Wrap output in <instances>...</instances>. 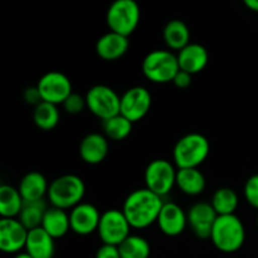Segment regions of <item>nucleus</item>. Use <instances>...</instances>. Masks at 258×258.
<instances>
[{
	"instance_id": "obj_1",
	"label": "nucleus",
	"mask_w": 258,
	"mask_h": 258,
	"mask_svg": "<svg viewBox=\"0 0 258 258\" xmlns=\"http://www.w3.org/2000/svg\"><path fill=\"white\" fill-rule=\"evenodd\" d=\"M164 206L163 198L148 188L138 189L128 194L121 211L131 228L144 229L156 223Z\"/></svg>"
},
{
	"instance_id": "obj_2",
	"label": "nucleus",
	"mask_w": 258,
	"mask_h": 258,
	"mask_svg": "<svg viewBox=\"0 0 258 258\" xmlns=\"http://www.w3.org/2000/svg\"><path fill=\"white\" fill-rule=\"evenodd\" d=\"M85 194V181L75 174H66L49 184L47 198L52 207L67 211L82 203Z\"/></svg>"
},
{
	"instance_id": "obj_3",
	"label": "nucleus",
	"mask_w": 258,
	"mask_h": 258,
	"mask_svg": "<svg viewBox=\"0 0 258 258\" xmlns=\"http://www.w3.org/2000/svg\"><path fill=\"white\" fill-rule=\"evenodd\" d=\"M211 145L208 139L199 133H190L176 141L173 159L178 169L198 168L208 158Z\"/></svg>"
},
{
	"instance_id": "obj_4",
	"label": "nucleus",
	"mask_w": 258,
	"mask_h": 258,
	"mask_svg": "<svg viewBox=\"0 0 258 258\" xmlns=\"http://www.w3.org/2000/svg\"><path fill=\"white\" fill-rule=\"evenodd\" d=\"M217 249L224 253L237 252L244 243L246 231L241 219L236 214L218 216L211 236Z\"/></svg>"
},
{
	"instance_id": "obj_5",
	"label": "nucleus",
	"mask_w": 258,
	"mask_h": 258,
	"mask_svg": "<svg viewBox=\"0 0 258 258\" xmlns=\"http://www.w3.org/2000/svg\"><path fill=\"white\" fill-rule=\"evenodd\" d=\"M179 71L178 55L170 50H153L143 60L144 76L154 83L173 82Z\"/></svg>"
},
{
	"instance_id": "obj_6",
	"label": "nucleus",
	"mask_w": 258,
	"mask_h": 258,
	"mask_svg": "<svg viewBox=\"0 0 258 258\" xmlns=\"http://www.w3.org/2000/svg\"><path fill=\"white\" fill-rule=\"evenodd\" d=\"M140 7L135 0H115L106 13V23L111 32L128 37L140 22Z\"/></svg>"
},
{
	"instance_id": "obj_7",
	"label": "nucleus",
	"mask_w": 258,
	"mask_h": 258,
	"mask_svg": "<svg viewBox=\"0 0 258 258\" xmlns=\"http://www.w3.org/2000/svg\"><path fill=\"white\" fill-rule=\"evenodd\" d=\"M87 108L101 121L120 113L121 97L113 88L106 85H96L86 93Z\"/></svg>"
},
{
	"instance_id": "obj_8",
	"label": "nucleus",
	"mask_w": 258,
	"mask_h": 258,
	"mask_svg": "<svg viewBox=\"0 0 258 258\" xmlns=\"http://www.w3.org/2000/svg\"><path fill=\"white\" fill-rule=\"evenodd\" d=\"M131 226L120 209H108L101 214L97 233L103 244L120 246L130 236Z\"/></svg>"
},
{
	"instance_id": "obj_9",
	"label": "nucleus",
	"mask_w": 258,
	"mask_h": 258,
	"mask_svg": "<svg viewBox=\"0 0 258 258\" xmlns=\"http://www.w3.org/2000/svg\"><path fill=\"white\" fill-rule=\"evenodd\" d=\"M176 173L173 164L165 159L153 160L145 170L146 188L163 198L176 185Z\"/></svg>"
},
{
	"instance_id": "obj_10",
	"label": "nucleus",
	"mask_w": 258,
	"mask_h": 258,
	"mask_svg": "<svg viewBox=\"0 0 258 258\" xmlns=\"http://www.w3.org/2000/svg\"><path fill=\"white\" fill-rule=\"evenodd\" d=\"M37 87L43 101L57 106L59 103L63 105L68 96L73 92L71 80L59 71L44 73L38 81Z\"/></svg>"
},
{
	"instance_id": "obj_11",
	"label": "nucleus",
	"mask_w": 258,
	"mask_h": 258,
	"mask_svg": "<svg viewBox=\"0 0 258 258\" xmlns=\"http://www.w3.org/2000/svg\"><path fill=\"white\" fill-rule=\"evenodd\" d=\"M150 92L148 88L143 86H135V87L128 88L121 96V108L120 113L125 116L131 122L141 120L146 116V113L150 111L151 107Z\"/></svg>"
},
{
	"instance_id": "obj_12",
	"label": "nucleus",
	"mask_w": 258,
	"mask_h": 258,
	"mask_svg": "<svg viewBox=\"0 0 258 258\" xmlns=\"http://www.w3.org/2000/svg\"><path fill=\"white\" fill-rule=\"evenodd\" d=\"M28 231L18 218L0 219V249L5 253H20L25 248Z\"/></svg>"
},
{
	"instance_id": "obj_13",
	"label": "nucleus",
	"mask_w": 258,
	"mask_h": 258,
	"mask_svg": "<svg viewBox=\"0 0 258 258\" xmlns=\"http://www.w3.org/2000/svg\"><path fill=\"white\" fill-rule=\"evenodd\" d=\"M186 216H188L189 227L198 238H211L214 223L218 218V214L211 203L207 202L196 203L189 208Z\"/></svg>"
},
{
	"instance_id": "obj_14",
	"label": "nucleus",
	"mask_w": 258,
	"mask_h": 258,
	"mask_svg": "<svg viewBox=\"0 0 258 258\" xmlns=\"http://www.w3.org/2000/svg\"><path fill=\"white\" fill-rule=\"evenodd\" d=\"M101 213L93 204L81 203L71 209V231L78 236H88L98 229Z\"/></svg>"
},
{
	"instance_id": "obj_15",
	"label": "nucleus",
	"mask_w": 258,
	"mask_h": 258,
	"mask_svg": "<svg viewBox=\"0 0 258 258\" xmlns=\"http://www.w3.org/2000/svg\"><path fill=\"white\" fill-rule=\"evenodd\" d=\"M156 223L165 236L176 237L180 236L188 226V216L179 204L168 202L164 203Z\"/></svg>"
},
{
	"instance_id": "obj_16",
	"label": "nucleus",
	"mask_w": 258,
	"mask_h": 258,
	"mask_svg": "<svg viewBox=\"0 0 258 258\" xmlns=\"http://www.w3.org/2000/svg\"><path fill=\"white\" fill-rule=\"evenodd\" d=\"M108 154V139L103 134L91 133L82 139L80 144V155L85 163L97 165Z\"/></svg>"
},
{
	"instance_id": "obj_17",
	"label": "nucleus",
	"mask_w": 258,
	"mask_h": 258,
	"mask_svg": "<svg viewBox=\"0 0 258 258\" xmlns=\"http://www.w3.org/2000/svg\"><path fill=\"white\" fill-rule=\"evenodd\" d=\"M130 47L128 37L115 32L101 35L96 42V53L106 60H115L122 57Z\"/></svg>"
},
{
	"instance_id": "obj_18",
	"label": "nucleus",
	"mask_w": 258,
	"mask_h": 258,
	"mask_svg": "<svg viewBox=\"0 0 258 258\" xmlns=\"http://www.w3.org/2000/svg\"><path fill=\"white\" fill-rule=\"evenodd\" d=\"M176 55H178L180 70L185 71L190 75H197V73L202 72L206 68L209 59L208 50L199 43H189L186 47L179 50Z\"/></svg>"
},
{
	"instance_id": "obj_19",
	"label": "nucleus",
	"mask_w": 258,
	"mask_h": 258,
	"mask_svg": "<svg viewBox=\"0 0 258 258\" xmlns=\"http://www.w3.org/2000/svg\"><path fill=\"white\" fill-rule=\"evenodd\" d=\"M19 193L24 202L42 201L48 194V181L45 176L39 171H29L20 180Z\"/></svg>"
},
{
	"instance_id": "obj_20",
	"label": "nucleus",
	"mask_w": 258,
	"mask_h": 258,
	"mask_svg": "<svg viewBox=\"0 0 258 258\" xmlns=\"http://www.w3.org/2000/svg\"><path fill=\"white\" fill-rule=\"evenodd\" d=\"M55 246L54 238L49 236L42 227L29 231L25 252L33 258H53Z\"/></svg>"
},
{
	"instance_id": "obj_21",
	"label": "nucleus",
	"mask_w": 258,
	"mask_h": 258,
	"mask_svg": "<svg viewBox=\"0 0 258 258\" xmlns=\"http://www.w3.org/2000/svg\"><path fill=\"white\" fill-rule=\"evenodd\" d=\"M42 228L52 238H62L71 229L70 213L55 207H49L43 218Z\"/></svg>"
},
{
	"instance_id": "obj_22",
	"label": "nucleus",
	"mask_w": 258,
	"mask_h": 258,
	"mask_svg": "<svg viewBox=\"0 0 258 258\" xmlns=\"http://www.w3.org/2000/svg\"><path fill=\"white\" fill-rule=\"evenodd\" d=\"M207 185L206 176L198 168L178 169L176 173V186L184 194L190 197L201 196Z\"/></svg>"
},
{
	"instance_id": "obj_23",
	"label": "nucleus",
	"mask_w": 258,
	"mask_h": 258,
	"mask_svg": "<svg viewBox=\"0 0 258 258\" xmlns=\"http://www.w3.org/2000/svg\"><path fill=\"white\" fill-rule=\"evenodd\" d=\"M163 37L170 49L181 50L190 43V32L183 20H169L163 30Z\"/></svg>"
},
{
	"instance_id": "obj_24",
	"label": "nucleus",
	"mask_w": 258,
	"mask_h": 258,
	"mask_svg": "<svg viewBox=\"0 0 258 258\" xmlns=\"http://www.w3.org/2000/svg\"><path fill=\"white\" fill-rule=\"evenodd\" d=\"M24 206L19 189L8 184L0 186V216L2 218H17Z\"/></svg>"
},
{
	"instance_id": "obj_25",
	"label": "nucleus",
	"mask_w": 258,
	"mask_h": 258,
	"mask_svg": "<svg viewBox=\"0 0 258 258\" xmlns=\"http://www.w3.org/2000/svg\"><path fill=\"white\" fill-rule=\"evenodd\" d=\"M48 208L49 207L47 206V202L44 199L35 202H24V206H23L18 219L22 222V224L28 231L39 228L42 227L43 218H44V214Z\"/></svg>"
},
{
	"instance_id": "obj_26",
	"label": "nucleus",
	"mask_w": 258,
	"mask_h": 258,
	"mask_svg": "<svg viewBox=\"0 0 258 258\" xmlns=\"http://www.w3.org/2000/svg\"><path fill=\"white\" fill-rule=\"evenodd\" d=\"M103 135L113 141H121L127 138L133 131V122L125 116L118 113L113 117L101 121Z\"/></svg>"
},
{
	"instance_id": "obj_27",
	"label": "nucleus",
	"mask_w": 258,
	"mask_h": 258,
	"mask_svg": "<svg viewBox=\"0 0 258 258\" xmlns=\"http://www.w3.org/2000/svg\"><path fill=\"white\" fill-rule=\"evenodd\" d=\"M60 118L59 110L57 105L42 101L38 106H35L33 111V120L34 123L42 130H53L58 125Z\"/></svg>"
},
{
	"instance_id": "obj_28",
	"label": "nucleus",
	"mask_w": 258,
	"mask_h": 258,
	"mask_svg": "<svg viewBox=\"0 0 258 258\" xmlns=\"http://www.w3.org/2000/svg\"><path fill=\"white\" fill-rule=\"evenodd\" d=\"M211 204L218 216H231L238 207V196L231 188H219L214 191Z\"/></svg>"
},
{
	"instance_id": "obj_29",
	"label": "nucleus",
	"mask_w": 258,
	"mask_h": 258,
	"mask_svg": "<svg viewBox=\"0 0 258 258\" xmlns=\"http://www.w3.org/2000/svg\"><path fill=\"white\" fill-rule=\"evenodd\" d=\"M121 258H149L150 256V244L144 237L130 234L122 243L118 246Z\"/></svg>"
},
{
	"instance_id": "obj_30",
	"label": "nucleus",
	"mask_w": 258,
	"mask_h": 258,
	"mask_svg": "<svg viewBox=\"0 0 258 258\" xmlns=\"http://www.w3.org/2000/svg\"><path fill=\"white\" fill-rule=\"evenodd\" d=\"M87 107V102H86V97L81 96L80 93L72 92L67 97V100L63 102V108L66 112L71 113V115H78L82 112L85 108Z\"/></svg>"
},
{
	"instance_id": "obj_31",
	"label": "nucleus",
	"mask_w": 258,
	"mask_h": 258,
	"mask_svg": "<svg viewBox=\"0 0 258 258\" xmlns=\"http://www.w3.org/2000/svg\"><path fill=\"white\" fill-rule=\"evenodd\" d=\"M244 198L247 203L258 209V174H254L244 184Z\"/></svg>"
},
{
	"instance_id": "obj_32",
	"label": "nucleus",
	"mask_w": 258,
	"mask_h": 258,
	"mask_svg": "<svg viewBox=\"0 0 258 258\" xmlns=\"http://www.w3.org/2000/svg\"><path fill=\"white\" fill-rule=\"evenodd\" d=\"M24 100L25 102L28 103V105H33L35 107V106L39 105L40 102H42V96H40L39 93V90H38L37 86H32V87H28L25 88L24 91Z\"/></svg>"
},
{
	"instance_id": "obj_33",
	"label": "nucleus",
	"mask_w": 258,
	"mask_h": 258,
	"mask_svg": "<svg viewBox=\"0 0 258 258\" xmlns=\"http://www.w3.org/2000/svg\"><path fill=\"white\" fill-rule=\"evenodd\" d=\"M96 258H121L117 246L102 244L96 252Z\"/></svg>"
},
{
	"instance_id": "obj_34",
	"label": "nucleus",
	"mask_w": 258,
	"mask_h": 258,
	"mask_svg": "<svg viewBox=\"0 0 258 258\" xmlns=\"http://www.w3.org/2000/svg\"><path fill=\"white\" fill-rule=\"evenodd\" d=\"M191 80H193V75L180 70L176 73L175 77H174L173 83L178 88H186L191 85Z\"/></svg>"
},
{
	"instance_id": "obj_35",
	"label": "nucleus",
	"mask_w": 258,
	"mask_h": 258,
	"mask_svg": "<svg viewBox=\"0 0 258 258\" xmlns=\"http://www.w3.org/2000/svg\"><path fill=\"white\" fill-rule=\"evenodd\" d=\"M244 5H246L248 9L258 13V0H244Z\"/></svg>"
},
{
	"instance_id": "obj_36",
	"label": "nucleus",
	"mask_w": 258,
	"mask_h": 258,
	"mask_svg": "<svg viewBox=\"0 0 258 258\" xmlns=\"http://www.w3.org/2000/svg\"><path fill=\"white\" fill-rule=\"evenodd\" d=\"M14 258H33V257L29 256V254H28L27 252H20V253L15 254Z\"/></svg>"
},
{
	"instance_id": "obj_37",
	"label": "nucleus",
	"mask_w": 258,
	"mask_h": 258,
	"mask_svg": "<svg viewBox=\"0 0 258 258\" xmlns=\"http://www.w3.org/2000/svg\"><path fill=\"white\" fill-rule=\"evenodd\" d=\"M257 227H258V216H257Z\"/></svg>"
}]
</instances>
